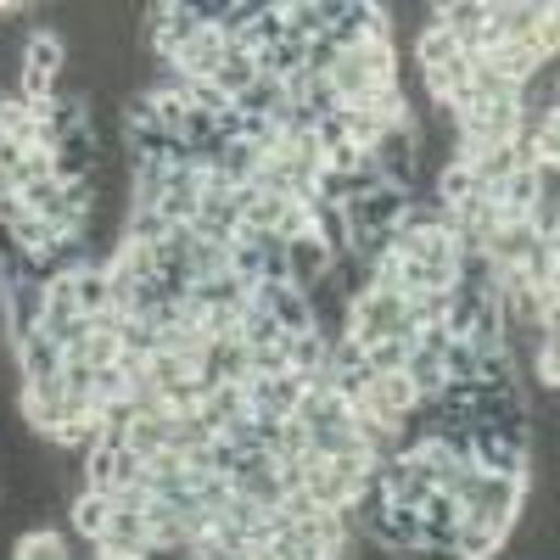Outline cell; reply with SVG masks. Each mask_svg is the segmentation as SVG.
I'll list each match as a JSON object with an SVG mask.
<instances>
[{
  "instance_id": "cell-22",
  "label": "cell",
  "mask_w": 560,
  "mask_h": 560,
  "mask_svg": "<svg viewBox=\"0 0 560 560\" xmlns=\"http://www.w3.org/2000/svg\"><path fill=\"white\" fill-rule=\"evenodd\" d=\"M471 191H477V174L465 168V163H443V168H438V202H443V208H459Z\"/></svg>"
},
{
  "instance_id": "cell-27",
  "label": "cell",
  "mask_w": 560,
  "mask_h": 560,
  "mask_svg": "<svg viewBox=\"0 0 560 560\" xmlns=\"http://www.w3.org/2000/svg\"><path fill=\"white\" fill-rule=\"evenodd\" d=\"M443 376H448V382H477V348L454 337V342L443 348Z\"/></svg>"
},
{
  "instance_id": "cell-14",
  "label": "cell",
  "mask_w": 560,
  "mask_h": 560,
  "mask_svg": "<svg viewBox=\"0 0 560 560\" xmlns=\"http://www.w3.org/2000/svg\"><path fill=\"white\" fill-rule=\"evenodd\" d=\"M287 359L292 370L308 382V376H325L331 370V337H319V331H303V337H287Z\"/></svg>"
},
{
  "instance_id": "cell-13",
  "label": "cell",
  "mask_w": 560,
  "mask_h": 560,
  "mask_svg": "<svg viewBox=\"0 0 560 560\" xmlns=\"http://www.w3.org/2000/svg\"><path fill=\"white\" fill-rule=\"evenodd\" d=\"M68 516H73V533H79V538L96 544V538L107 533V522H113V493H73Z\"/></svg>"
},
{
  "instance_id": "cell-18",
  "label": "cell",
  "mask_w": 560,
  "mask_h": 560,
  "mask_svg": "<svg viewBox=\"0 0 560 560\" xmlns=\"http://www.w3.org/2000/svg\"><path fill=\"white\" fill-rule=\"evenodd\" d=\"M454 57H459V39H454L448 28L427 23V34L415 39V62H420V73H432V68H448Z\"/></svg>"
},
{
  "instance_id": "cell-16",
  "label": "cell",
  "mask_w": 560,
  "mask_h": 560,
  "mask_svg": "<svg viewBox=\"0 0 560 560\" xmlns=\"http://www.w3.org/2000/svg\"><path fill=\"white\" fill-rule=\"evenodd\" d=\"M253 62H258V73L264 79H298L303 73V39H275V45H264V51H253Z\"/></svg>"
},
{
  "instance_id": "cell-2",
  "label": "cell",
  "mask_w": 560,
  "mask_h": 560,
  "mask_svg": "<svg viewBox=\"0 0 560 560\" xmlns=\"http://www.w3.org/2000/svg\"><path fill=\"white\" fill-rule=\"evenodd\" d=\"M364 158L376 163V174H382L387 185H398V191H409V185L420 179V147H415V129H409V124H387Z\"/></svg>"
},
{
  "instance_id": "cell-24",
  "label": "cell",
  "mask_w": 560,
  "mask_h": 560,
  "mask_svg": "<svg viewBox=\"0 0 560 560\" xmlns=\"http://www.w3.org/2000/svg\"><path fill=\"white\" fill-rule=\"evenodd\" d=\"M308 230H314V197H308V202H287V208H280V219H275L269 236L298 242V236H308Z\"/></svg>"
},
{
  "instance_id": "cell-20",
  "label": "cell",
  "mask_w": 560,
  "mask_h": 560,
  "mask_svg": "<svg viewBox=\"0 0 560 560\" xmlns=\"http://www.w3.org/2000/svg\"><path fill=\"white\" fill-rule=\"evenodd\" d=\"M12 560H73L68 544L51 533V527H28L18 544H12Z\"/></svg>"
},
{
  "instance_id": "cell-21",
  "label": "cell",
  "mask_w": 560,
  "mask_h": 560,
  "mask_svg": "<svg viewBox=\"0 0 560 560\" xmlns=\"http://www.w3.org/2000/svg\"><path fill=\"white\" fill-rule=\"evenodd\" d=\"M174 420V415H168ZM168 420H129V432H124V448L140 454V459H152L158 448H168Z\"/></svg>"
},
{
  "instance_id": "cell-9",
  "label": "cell",
  "mask_w": 560,
  "mask_h": 560,
  "mask_svg": "<svg viewBox=\"0 0 560 560\" xmlns=\"http://www.w3.org/2000/svg\"><path fill=\"white\" fill-rule=\"evenodd\" d=\"M18 364H23V382H57L62 376V348L34 331V337L18 342Z\"/></svg>"
},
{
  "instance_id": "cell-8",
  "label": "cell",
  "mask_w": 560,
  "mask_h": 560,
  "mask_svg": "<svg viewBox=\"0 0 560 560\" xmlns=\"http://www.w3.org/2000/svg\"><path fill=\"white\" fill-rule=\"evenodd\" d=\"M280 23H287V39H319L331 28V0H280Z\"/></svg>"
},
{
  "instance_id": "cell-4",
  "label": "cell",
  "mask_w": 560,
  "mask_h": 560,
  "mask_svg": "<svg viewBox=\"0 0 560 560\" xmlns=\"http://www.w3.org/2000/svg\"><path fill=\"white\" fill-rule=\"evenodd\" d=\"M409 202H415V197H409V191H398V185H376L370 197L348 202V208H342V219H348L353 236H364V230H393V224L404 219V208H409Z\"/></svg>"
},
{
  "instance_id": "cell-19",
  "label": "cell",
  "mask_w": 560,
  "mask_h": 560,
  "mask_svg": "<svg viewBox=\"0 0 560 560\" xmlns=\"http://www.w3.org/2000/svg\"><path fill=\"white\" fill-rule=\"evenodd\" d=\"M314 236L331 247V258H348V247H353V230H348L342 208H325V202H314Z\"/></svg>"
},
{
  "instance_id": "cell-25",
  "label": "cell",
  "mask_w": 560,
  "mask_h": 560,
  "mask_svg": "<svg viewBox=\"0 0 560 560\" xmlns=\"http://www.w3.org/2000/svg\"><path fill=\"white\" fill-rule=\"evenodd\" d=\"M409 353H415V342H398V337H382V342L364 348V359H370V370H376V376H393V370H404Z\"/></svg>"
},
{
  "instance_id": "cell-23",
  "label": "cell",
  "mask_w": 560,
  "mask_h": 560,
  "mask_svg": "<svg viewBox=\"0 0 560 560\" xmlns=\"http://www.w3.org/2000/svg\"><path fill=\"white\" fill-rule=\"evenodd\" d=\"M185 269H191V280H208V275H230V247L224 242H202L191 247V258H185Z\"/></svg>"
},
{
  "instance_id": "cell-26",
  "label": "cell",
  "mask_w": 560,
  "mask_h": 560,
  "mask_svg": "<svg viewBox=\"0 0 560 560\" xmlns=\"http://www.w3.org/2000/svg\"><path fill=\"white\" fill-rule=\"evenodd\" d=\"M275 39H287V23H280V7H269V0H264L258 23L242 34V45H247V51H264V45H275Z\"/></svg>"
},
{
  "instance_id": "cell-12",
  "label": "cell",
  "mask_w": 560,
  "mask_h": 560,
  "mask_svg": "<svg viewBox=\"0 0 560 560\" xmlns=\"http://www.w3.org/2000/svg\"><path fill=\"white\" fill-rule=\"evenodd\" d=\"M213 84L224 90L230 102H236L242 90H253V84H258V62H253V51H247L242 39H230V51H224V68L213 73Z\"/></svg>"
},
{
  "instance_id": "cell-3",
  "label": "cell",
  "mask_w": 560,
  "mask_h": 560,
  "mask_svg": "<svg viewBox=\"0 0 560 560\" xmlns=\"http://www.w3.org/2000/svg\"><path fill=\"white\" fill-rule=\"evenodd\" d=\"M96 163H102V152H96V113H90V124L68 129L57 147H51V179L57 185L90 179V174H96Z\"/></svg>"
},
{
  "instance_id": "cell-7",
  "label": "cell",
  "mask_w": 560,
  "mask_h": 560,
  "mask_svg": "<svg viewBox=\"0 0 560 560\" xmlns=\"http://www.w3.org/2000/svg\"><path fill=\"white\" fill-rule=\"evenodd\" d=\"M224 51H230V39L224 34H213V28H202L185 51L174 57V68L185 73V79H213L219 68H224Z\"/></svg>"
},
{
  "instance_id": "cell-1",
  "label": "cell",
  "mask_w": 560,
  "mask_h": 560,
  "mask_svg": "<svg viewBox=\"0 0 560 560\" xmlns=\"http://www.w3.org/2000/svg\"><path fill=\"white\" fill-rule=\"evenodd\" d=\"M62 73H68V45H62V34H51V28L28 34V39H23V68H18V96H23L28 107H34V102H51L57 84H62Z\"/></svg>"
},
{
  "instance_id": "cell-15",
  "label": "cell",
  "mask_w": 560,
  "mask_h": 560,
  "mask_svg": "<svg viewBox=\"0 0 560 560\" xmlns=\"http://www.w3.org/2000/svg\"><path fill=\"white\" fill-rule=\"evenodd\" d=\"M292 102H287V84H280V79H264L258 73V84L253 90H242V96H236V113H247V118H280V113H287Z\"/></svg>"
},
{
  "instance_id": "cell-29",
  "label": "cell",
  "mask_w": 560,
  "mask_h": 560,
  "mask_svg": "<svg viewBox=\"0 0 560 560\" xmlns=\"http://www.w3.org/2000/svg\"><path fill=\"white\" fill-rule=\"evenodd\" d=\"M253 376H287L292 359H287V342H275V348H253Z\"/></svg>"
},
{
  "instance_id": "cell-5",
  "label": "cell",
  "mask_w": 560,
  "mask_h": 560,
  "mask_svg": "<svg viewBox=\"0 0 560 560\" xmlns=\"http://www.w3.org/2000/svg\"><path fill=\"white\" fill-rule=\"evenodd\" d=\"M331 247H325L319 236H314V230H308V236H298V242H287V287H314V280H325V275H331Z\"/></svg>"
},
{
  "instance_id": "cell-6",
  "label": "cell",
  "mask_w": 560,
  "mask_h": 560,
  "mask_svg": "<svg viewBox=\"0 0 560 560\" xmlns=\"http://www.w3.org/2000/svg\"><path fill=\"white\" fill-rule=\"evenodd\" d=\"M465 522V510L454 493H427V504H420V544H454Z\"/></svg>"
},
{
  "instance_id": "cell-30",
  "label": "cell",
  "mask_w": 560,
  "mask_h": 560,
  "mask_svg": "<svg viewBox=\"0 0 560 560\" xmlns=\"http://www.w3.org/2000/svg\"><path fill=\"white\" fill-rule=\"evenodd\" d=\"M398 560H465L454 544H415L409 555H398Z\"/></svg>"
},
{
  "instance_id": "cell-11",
  "label": "cell",
  "mask_w": 560,
  "mask_h": 560,
  "mask_svg": "<svg viewBox=\"0 0 560 560\" xmlns=\"http://www.w3.org/2000/svg\"><path fill=\"white\" fill-rule=\"evenodd\" d=\"M533 247H538V230L522 219V224H504V230H493L482 253H488L493 264H527V258H533Z\"/></svg>"
},
{
  "instance_id": "cell-17",
  "label": "cell",
  "mask_w": 560,
  "mask_h": 560,
  "mask_svg": "<svg viewBox=\"0 0 560 560\" xmlns=\"http://www.w3.org/2000/svg\"><path fill=\"white\" fill-rule=\"evenodd\" d=\"M73 303H79V314H84V319H96V314H107V308H113L107 269H102V264H96V269H73Z\"/></svg>"
},
{
  "instance_id": "cell-10",
  "label": "cell",
  "mask_w": 560,
  "mask_h": 560,
  "mask_svg": "<svg viewBox=\"0 0 560 560\" xmlns=\"http://www.w3.org/2000/svg\"><path fill=\"white\" fill-rule=\"evenodd\" d=\"M488 12H493V0H443V7H432L438 28H448L454 39H471L488 23Z\"/></svg>"
},
{
  "instance_id": "cell-28",
  "label": "cell",
  "mask_w": 560,
  "mask_h": 560,
  "mask_svg": "<svg viewBox=\"0 0 560 560\" xmlns=\"http://www.w3.org/2000/svg\"><path fill=\"white\" fill-rule=\"evenodd\" d=\"M51 179V152H28L18 168H12V191H28V185Z\"/></svg>"
}]
</instances>
